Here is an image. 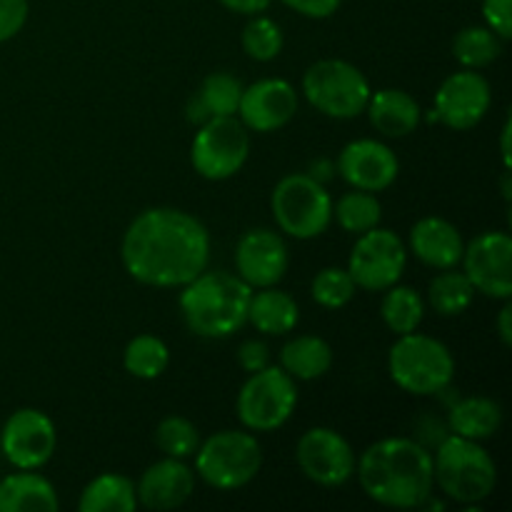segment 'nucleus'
<instances>
[{
	"label": "nucleus",
	"instance_id": "1",
	"mask_svg": "<svg viewBox=\"0 0 512 512\" xmlns=\"http://www.w3.org/2000/svg\"><path fill=\"white\" fill-rule=\"evenodd\" d=\"M120 258L133 280L153 288H183L210 260L205 225L178 208L143 210L128 225Z\"/></svg>",
	"mask_w": 512,
	"mask_h": 512
},
{
	"label": "nucleus",
	"instance_id": "2",
	"mask_svg": "<svg viewBox=\"0 0 512 512\" xmlns=\"http://www.w3.org/2000/svg\"><path fill=\"white\" fill-rule=\"evenodd\" d=\"M360 488L385 508H420L433 493V455L410 438H385L355 463Z\"/></svg>",
	"mask_w": 512,
	"mask_h": 512
},
{
	"label": "nucleus",
	"instance_id": "3",
	"mask_svg": "<svg viewBox=\"0 0 512 512\" xmlns=\"http://www.w3.org/2000/svg\"><path fill=\"white\" fill-rule=\"evenodd\" d=\"M253 288L238 275L213 270L183 285L180 313L185 325L200 338H228L248 323V305Z\"/></svg>",
	"mask_w": 512,
	"mask_h": 512
},
{
	"label": "nucleus",
	"instance_id": "4",
	"mask_svg": "<svg viewBox=\"0 0 512 512\" xmlns=\"http://www.w3.org/2000/svg\"><path fill=\"white\" fill-rule=\"evenodd\" d=\"M433 478L450 500L478 505L495 493L498 465L478 440L450 435L435 450Z\"/></svg>",
	"mask_w": 512,
	"mask_h": 512
},
{
	"label": "nucleus",
	"instance_id": "5",
	"mask_svg": "<svg viewBox=\"0 0 512 512\" xmlns=\"http://www.w3.org/2000/svg\"><path fill=\"white\" fill-rule=\"evenodd\" d=\"M388 373L405 393L435 395L453 383L455 358L448 345L430 335H398L388 355Z\"/></svg>",
	"mask_w": 512,
	"mask_h": 512
},
{
	"label": "nucleus",
	"instance_id": "6",
	"mask_svg": "<svg viewBox=\"0 0 512 512\" xmlns=\"http://www.w3.org/2000/svg\"><path fill=\"white\" fill-rule=\"evenodd\" d=\"M263 465V450L253 433L220 430L195 450V473L215 490L245 488Z\"/></svg>",
	"mask_w": 512,
	"mask_h": 512
},
{
	"label": "nucleus",
	"instance_id": "7",
	"mask_svg": "<svg viewBox=\"0 0 512 512\" xmlns=\"http://www.w3.org/2000/svg\"><path fill=\"white\" fill-rule=\"evenodd\" d=\"M270 208L278 228L295 240H313L333 220V200L313 175H285L270 195Z\"/></svg>",
	"mask_w": 512,
	"mask_h": 512
},
{
	"label": "nucleus",
	"instance_id": "8",
	"mask_svg": "<svg viewBox=\"0 0 512 512\" xmlns=\"http://www.w3.org/2000/svg\"><path fill=\"white\" fill-rule=\"evenodd\" d=\"M303 93L318 113L328 118L350 120L365 113L370 83L353 63L338 58L318 60L303 75Z\"/></svg>",
	"mask_w": 512,
	"mask_h": 512
},
{
	"label": "nucleus",
	"instance_id": "9",
	"mask_svg": "<svg viewBox=\"0 0 512 512\" xmlns=\"http://www.w3.org/2000/svg\"><path fill=\"white\" fill-rule=\"evenodd\" d=\"M295 405H298L295 380L283 368L273 365L250 373L235 400L240 423L253 433H273L283 428L293 418Z\"/></svg>",
	"mask_w": 512,
	"mask_h": 512
},
{
	"label": "nucleus",
	"instance_id": "10",
	"mask_svg": "<svg viewBox=\"0 0 512 512\" xmlns=\"http://www.w3.org/2000/svg\"><path fill=\"white\" fill-rule=\"evenodd\" d=\"M250 155V133L235 115L210 118L200 125L190 148V163L205 180H228L245 165Z\"/></svg>",
	"mask_w": 512,
	"mask_h": 512
},
{
	"label": "nucleus",
	"instance_id": "11",
	"mask_svg": "<svg viewBox=\"0 0 512 512\" xmlns=\"http://www.w3.org/2000/svg\"><path fill=\"white\" fill-rule=\"evenodd\" d=\"M405 265H408V250L403 240L393 230L370 228L360 233L358 243L353 245L348 273L355 288L383 293L403 278Z\"/></svg>",
	"mask_w": 512,
	"mask_h": 512
},
{
	"label": "nucleus",
	"instance_id": "12",
	"mask_svg": "<svg viewBox=\"0 0 512 512\" xmlns=\"http://www.w3.org/2000/svg\"><path fill=\"white\" fill-rule=\"evenodd\" d=\"M490 103H493V90L488 78H483L478 70L463 68L440 83L428 120L453 130H470L488 115Z\"/></svg>",
	"mask_w": 512,
	"mask_h": 512
},
{
	"label": "nucleus",
	"instance_id": "13",
	"mask_svg": "<svg viewBox=\"0 0 512 512\" xmlns=\"http://www.w3.org/2000/svg\"><path fill=\"white\" fill-rule=\"evenodd\" d=\"M463 273L475 293L493 300L512 298V238L503 230H488L470 240L463 250Z\"/></svg>",
	"mask_w": 512,
	"mask_h": 512
},
{
	"label": "nucleus",
	"instance_id": "14",
	"mask_svg": "<svg viewBox=\"0 0 512 512\" xmlns=\"http://www.w3.org/2000/svg\"><path fill=\"white\" fill-rule=\"evenodd\" d=\"M58 433L43 410L20 408L5 420L0 433V450L18 470H38L53 458Z\"/></svg>",
	"mask_w": 512,
	"mask_h": 512
},
{
	"label": "nucleus",
	"instance_id": "15",
	"mask_svg": "<svg viewBox=\"0 0 512 512\" xmlns=\"http://www.w3.org/2000/svg\"><path fill=\"white\" fill-rule=\"evenodd\" d=\"M300 470L323 488H340L355 473V453L348 440L333 428H313L298 440L295 450Z\"/></svg>",
	"mask_w": 512,
	"mask_h": 512
},
{
	"label": "nucleus",
	"instance_id": "16",
	"mask_svg": "<svg viewBox=\"0 0 512 512\" xmlns=\"http://www.w3.org/2000/svg\"><path fill=\"white\" fill-rule=\"evenodd\" d=\"M288 245L268 228L248 230L235 248L238 278L250 288H273L288 273Z\"/></svg>",
	"mask_w": 512,
	"mask_h": 512
},
{
	"label": "nucleus",
	"instance_id": "17",
	"mask_svg": "<svg viewBox=\"0 0 512 512\" xmlns=\"http://www.w3.org/2000/svg\"><path fill=\"white\" fill-rule=\"evenodd\" d=\"M298 113V93L288 80L265 78L243 88L238 115L253 133H275Z\"/></svg>",
	"mask_w": 512,
	"mask_h": 512
},
{
	"label": "nucleus",
	"instance_id": "18",
	"mask_svg": "<svg viewBox=\"0 0 512 512\" xmlns=\"http://www.w3.org/2000/svg\"><path fill=\"white\" fill-rule=\"evenodd\" d=\"M338 173L355 190L383 193L398 180V155L380 140H353L338 155Z\"/></svg>",
	"mask_w": 512,
	"mask_h": 512
},
{
	"label": "nucleus",
	"instance_id": "19",
	"mask_svg": "<svg viewBox=\"0 0 512 512\" xmlns=\"http://www.w3.org/2000/svg\"><path fill=\"white\" fill-rule=\"evenodd\" d=\"M195 493V473L178 458L150 465L135 485L138 503L148 510H175Z\"/></svg>",
	"mask_w": 512,
	"mask_h": 512
},
{
	"label": "nucleus",
	"instance_id": "20",
	"mask_svg": "<svg viewBox=\"0 0 512 512\" xmlns=\"http://www.w3.org/2000/svg\"><path fill=\"white\" fill-rule=\"evenodd\" d=\"M410 248H413L415 258L428 268L448 270L463 260L465 243L460 230L450 220L428 215L410 230Z\"/></svg>",
	"mask_w": 512,
	"mask_h": 512
},
{
	"label": "nucleus",
	"instance_id": "21",
	"mask_svg": "<svg viewBox=\"0 0 512 512\" xmlns=\"http://www.w3.org/2000/svg\"><path fill=\"white\" fill-rule=\"evenodd\" d=\"M365 113H368L370 125L385 138H405L415 133L423 120L418 100L400 88H383L370 93Z\"/></svg>",
	"mask_w": 512,
	"mask_h": 512
},
{
	"label": "nucleus",
	"instance_id": "22",
	"mask_svg": "<svg viewBox=\"0 0 512 512\" xmlns=\"http://www.w3.org/2000/svg\"><path fill=\"white\" fill-rule=\"evenodd\" d=\"M53 483L33 470H20L0 480V512H58Z\"/></svg>",
	"mask_w": 512,
	"mask_h": 512
},
{
	"label": "nucleus",
	"instance_id": "23",
	"mask_svg": "<svg viewBox=\"0 0 512 512\" xmlns=\"http://www.w3.org/2000/svg\"><path fill=\"white\" fill-rule=\"evenodd\" d=\"M243 85L230 73H210L188 100L185 118L195 125H203L210 118H228L238 113Z\"/></svg>",
	"mask_w": 512,
	"mask_h": 512
},
{
	"label": "nucleus",
	"instance_id": "24",
	"mask_svg": "<svg viewBox=\"0 0 512 512\" xmlns=\"http://www.w3.org/2000/svg\"><path fill=\"white\" fill-rule=\"evenodd\" d=\"M300 320L298 303L293 295L273 288H258V293L250 295L248 323L263 335H288L293 333Z\"/></svg>",
	"mask_w": 512,
	"mask_h": 512
},
{
	"label": "nucleus",
	"instance_id": "25",
	"mask_svg": "<svg viewBox=\"0 0 512 512\" xmlns=\"http://www.w3.org/2000/svg\"><path fill=\"white\" fill-rule=\"evenodd\" d=\"M333 365V348L318 335H300L280 350V368L293 380H318Z\"/></svg>",
	"mask_w": 512,
	"mask_h": 512
},
{
	"label": "nucleus",
	"instance_id": "26",
	"mask_svg": "<svg viewBox=\"0 0 512 512\" xmlns=\"http://www.w3.org/2000/svg\"><path fill=\"white\" fill-rule=\"evenodd\" d=\"M138 508L133 480L118 473H103L80 493V512H133Z\"/></svg>",
	"mask_w": 512,
	"mask_h": 512
},
{
	"label": "nucleus",
	"instance_id": "27",
	"mask_svg": "<svg viewBox=\"0 0 512 512\" xmlns=\"http://www.w3.org/2000/svg\"><path fill=\"white\" fill-rule=\"evenodd\" d=\"M450 428L468 440H488L503 425V408L490 398H465L450 408Z\"/></svg>",
	"mask_w": 512,
	"mask_h": 512
},
{
	"label": "nucleus",
	"instance_id": "28",
	"mask_svg": "<svg viewBox=\"0 0 512 512\" xmlns=\"http://www.w3.org/2000/svg\"><path fill=\"white\" fill-rule=\"evenodd\" d=\"M475 288L468 275L458 273L455 268L440 270L428 285V303L443 318H455L463 315L473 305Z\"/></svg>",
	"mask_w": 512,
	"mask_h": 512
},
{
	"label": "nucleus",
	"instance_id": "29",
	"mask_svg": "<svg viewBox=\"0 0 512 512\" xmlns=\"http://www.w3.org/2000/svg\"><path fill=\"white\" fill-rule=\"evenodd\" d=\"M425 303L415 288L395 283L393 288L385 290V298L380 303V318L388 325L390 333L408 335L415 333L423 323Z\"/></svg>",
	"mask_w": 512,
	"mask_h": 512
},
{
	"label": "nucleus",
	"instance_id": "30",
	"mask_svg": "<svg viewBox=\"0 0 512 512\" xmlns=\"http://www.w3.org/2000/svg\"><path fill=\"white\" fill-rule=\"evenodd\" d=\"M453 55L463 68L480 70L503 55V40L488 25H470L463 28L453 40Z\"/></svg>",
	"mask_w": 512,
	"mask_h": 512
},
{
	"label": "nucleus",
	"instance_id": "31",
	"mask_svg": "<svg viewBox=\"0 0 512 512\" xmlns=\"http://www.w3.org/2000/svg\"><path fill=\"white\" fill-rule=\"evenodd\" d=\"M123 365L133 378L155 380L168 370L170 350L155 335H138L125 345Z\"/></svg>",
	"mask_w": 512,
	"mask_h": 512
},
{
	"label": "nucleus",
	"instance_id": "32",
	"mask_svg": "<svg viewBox=\"0 0 512 512\" xmlns=\"http://www.w3.org/2000/svg\"><path fill=\"white\" fill-rule=\"evenodd\" d=\"M333 215L345 233L360 235L370 228H378L380 218H383V208H380V200L375 198V193L353 188V193H345L335 203Z\"/></svg>",
	"mask_w": 512,
	"mask_h": 512
},
{
	"label": "nucleus",
	"instance_id": "33",
	"mask_svg": "<svg viewBox=\"0 0 512 512\" xmlns=\"http://www.w3.org/2000/svg\"><path fill=\"white\" fill-rule=\"evenodd\" d=\"M155 445H158V450L165 458L185 460L198 450V428L188 418H183V415H168L155 428Z\"/></svg>",
	"mask_w": 512,
	"mask_h": 512
},
{
	"label": "nucleus",
	"instance_id": "34",
	"mask_svg": "<svg viewBox=\"0 0 512 512\" xmlns=\"http://www.w3.org/2000/svg\"><path fill=\"white\" fill-rule=\"evenodd\" d=\"M283 43V30L275 20L265 18V15H250L248 25L243 28V50L248 58L268 63V60L278 58Z\"/></svg>",
	"mask_w": 512,
	"mask_h": 512
},
{
	"label": "nucleus",
	"instance_id": "35",
	"mask_svg": "<svg viewBox=\"0 0 512 512\" xmlns=\"http://www.w3.org/2000/svg\"><path fill=\"white\" fill-rule=\"evenodd\" d=\"M355 290L358 288H355L353 278L343 268H323L313 278V285H310L315 303L328 310L345 308L355 298Z\"/></svg>",
	"mask_w": 512,
	"mask_h": 512
},
{
	"label": "nucleus",
	"instance_id": "36",
	"mask_svg": "<svg viewBox=\"0 0 512 512\" xmlns=\"http://www.w3.org/2000/svg\"><path fill=\"white\" fill-rule=\"evenodd\" d=\"M28 20V0H0V43L15 38Z\"/></svg>",
	"mask_w": 512,
	"mask_h": 512
},
{
	"label": "nucleus",
	"instance_id": "37",
	"mask_svg": "<svg viewBox=\"0 0 512 512\" xmlns=\"http://www.w3.org/2000/svg\"><path fill=\"white\" fill-rule=\"evenodd\" d=\"M483 18L500 40L512 38V0H483Z\"/></svg>",
	"mask_w": 512,
	"mask_h": 512
},
{
	"label": "nucleus",
	"instance_id": "38",
	"mask_svg": "<svg viewBox=\"0 0 512 512\" xmlns=\"http://www.w3.org/2000/svg\"><path fill=\"white\" fill-rule=\"evenodd\" d=\"M238 363L245 373H258L270 365V348L263 340H245L238 348Z\"/></svg>",
	"mask_w": 512,
	"mask_h": 512
},
{
	"label": "nucleus",
	"instance_id": "39",
	"mask_svg": "<svg viewBox=\"0 0 512 512\" xmlns=\"http://www.w3.org/2000/svg\"><path fill=\"white\" fill-rule=\"evenodd\" d=\"M288 8H293L295 13L305 15V18H330V15L335 13V10L340 8V3L343 0H283Z\"/></svg>",
	"mask_w": 512,
	"mask_h": 512
},
{
	"label": "nucleus",
	"instance_id": "40",
	"mask_svg": "<svg viewBox=\"0 0 512 512\" xmlns=\"http://www.w3.org/2000/svg\"><path fill=\"white\" fill-rule=\"evenodd\" d=\"M228 10L240 15H260L270 8L273 0H220Z\"/></svg>",
	"mask_w": 512,
	"mask_h": 512
},
{
	"label": "nucleus",
	"instance_id": "41",
	"mask_svg": "<svg viewBox=\"0 0 512 512\" xmlns=\"http://www.w3.org/2000/svg\"><path fill=\"white\" fill-rule=\"evenodd\" d=\"M498 333H500V340H503V345L512 343V305H510V300H505V308L500 310V315H498Z\"/></svg>",
	"mask_w": 512,
	"mask_h": 512
},
{
	"label": "nucleus",
	"instance_id": "42",
	"mask_svg": "<svg viewBox=\"0 0 512 512\" xmlns=\"http://www.w3.org/2000/svg\"><path fill=\"white\" fill-rule=\"evenodd\" d=\"M503 160H505V170H510V118L505 120L503 125Z\"/></svg>",
	"mask_w": 512,
	"mask_h": 512
}]
</instances>
